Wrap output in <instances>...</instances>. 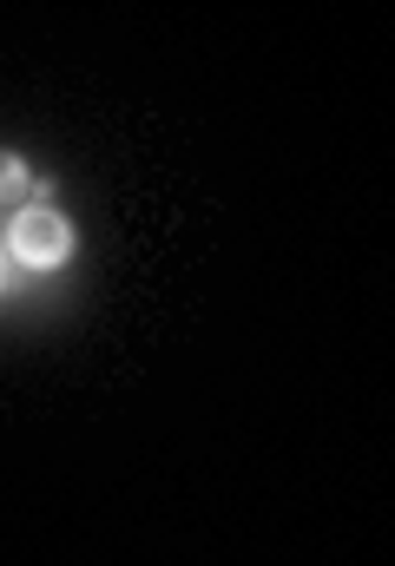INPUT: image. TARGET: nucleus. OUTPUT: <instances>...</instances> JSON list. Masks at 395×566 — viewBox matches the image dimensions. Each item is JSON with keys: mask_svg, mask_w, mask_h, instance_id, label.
Returning a JSON list of instances; mask_svg holds the SVG:
<instances>
[{"mask_svg": "<svg viewBox=\"0 0 395 566\" xmlns=\"http://www.w3.org/2000/svg\"><path fill=\"white\" fill-rule=\"evenodd\" d=\"M0 251H7L20 271H66L73 251H80V231H73V218L53 211V205H20V211L7 218Z\"/></svg>", "mask_w": 395, "mask_h": 566, "instance_id": "1", "label": "nucleus"}, {"mask_svg": "<svg viewBox=\"0 0 395 566\" xmlns=\"http://www.w3.org/2000/svg\"><path fill=\"white\" fill-rule=\"evenodd\" d=\"M27 191H46V178H40L20 151H0V205H13V198H27Z\"/></svg>", "mask_w": 395, "mask_h": 566, "instance_id": "2", "label": "nucleus"}, {"mask_svg": "<svg viewBox=\"0 0 395 566\" xmlns=\"http://www.w3.org/2000/svg\"><path fill=\"white\" fill-rule=\"evenodd\" d=\"M7 283H13V258H7V251H0V290H7Z\"/></svg>", "mask_w": 395, "mask_h": 566, "instance_id": "3", "label": "nucleus"}]
</instances>
